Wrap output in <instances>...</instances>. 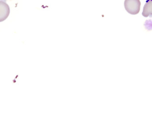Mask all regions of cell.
Returning a JSON list of instances; mask_svg holds the SVG:
<instances>
[{
	"instance_id": "277c9868",
	"label": "cell",
	"mask_w": 152,
	"mask_h": 128,
	"mask_svg": "<svg viewBox=\"0 0 152 128\" xmlns=\"http://www.w3.org/2000/svg\"><path fill=\"white\" fill-rule=\"evenodd\" d=\"M1 1H7V0H1Z\"/></svg>"
},
{
	"instance_id": "6da1fadb",
	"label": "cell",
	"mask_w": 152,
	"mask_h": 128,
	"mask_svg": "<svg viewBox=\"0 0 152 128\" xmlns=\"http://www.w3.org/2000/svg\"><path fill=\"white\" fill-rule=\"evenodd\" d=\"M141 5L140 0H125L124 1L125 9L131 15L138 14L140 11Z\"/></svg>"
},
{
	"instance_id": "3957f363",
	"label": "cell",
	"mask_w": 152,
	"mask_h": 128,
	"mask_svg": "<svg viewBox=\"0 0 152 128\" xmlns=\"http://www.w3.org/2000/svg\"><path fill=\"white\" fill-rule=\"evenodd\" d=\"M142 15L145 17H152V0H147L144 6Z\"/></svg>"
},
{
	"instance_id": "7a4b0ae2",
	"label": "cell",
	"mask_w": 152,
	"mask_h": 128,
	"mask_svg": "<svg viewBox=\"0 0 152 128\" xmlns=\"http://www.w3.org/2000/svg\"><path fill=\"white\" fill-rule=\"evenodd\" d=\"M10 8L5 2L0 1V22L5 20L10 14Z\"/></svg>"
}]
</instances>
